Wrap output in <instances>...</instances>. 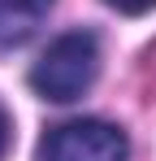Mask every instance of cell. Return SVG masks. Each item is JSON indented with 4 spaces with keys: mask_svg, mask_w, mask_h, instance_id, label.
<instances>
[{
    "mask_svg": "<svg viewBox=\"0 0 156 161\" xmlns=\"http://www.w3.org/2000/svg\"><path fill=\"white\" fill-rule=\"evenodd\" d=\"M96 74H100V39L91 31H65L35 61L30 87L44 100H52V105H70V100L91 92Z\"/></svg>",
    "mask_w": 156,
    "mask_h": 161,
    "instance_id": "1",
    "label": "cell"
},
{
    "mask_svg": "<svg viewBox=\"0 0 156 161\" xmlns=\"http://www.w3.org/2000/svg\"><path fill=\"white\" fill-rule=\"evenodd\" d=\"M130 139L122 126L104 118H74L61 122L39 139V161H126Z\"/></svg>",
    "mask_w": 156,
    "mask_h": 161,
    "instance_id": "2",
    "label": "cell"
},
{
    "mask_svg": "<svg viewBox=\"0 0 156 161\" xmlns=\"http://www.w3.org/2000/svg\"><path fill=\"white\" fill-rule=\"evenodd\" d=\"M56 0H0V48H18L44 26Z\"/></svg>",
    "mask_w": 156,
    "mask_h": 161,
    "instance_id": "3",
    "label": "cell"
},
{
    "mask_svg": "<svg viewBox=\"0 0 156 161\" xmlns=\"http://www.w3.org/2000/svg\"><path fill=\"white\" fill-rule=\"evenodd\" d=\"M104 4H113L117 13H148L156 0H104Z\"/></svg>",
    "mask_w": 156,
    "mask_h": 161,
    "instance_id": "4",
    "label": "cell"
},
{
    "mask_svg": "<svg viewBox=\"0 0 156 161\" xmlns=\"http://www.w3.org/2000/svg\"><path fill=\"white\" fill-rule=\"evenodd\" d=\"M4 148H9V113L0 109V157H4Z\"/></svg>",
    "mask_w": 156,
    "mask_h": 161,
    "instance_id": "5",
    "label": "cell"
}]
</instances>
